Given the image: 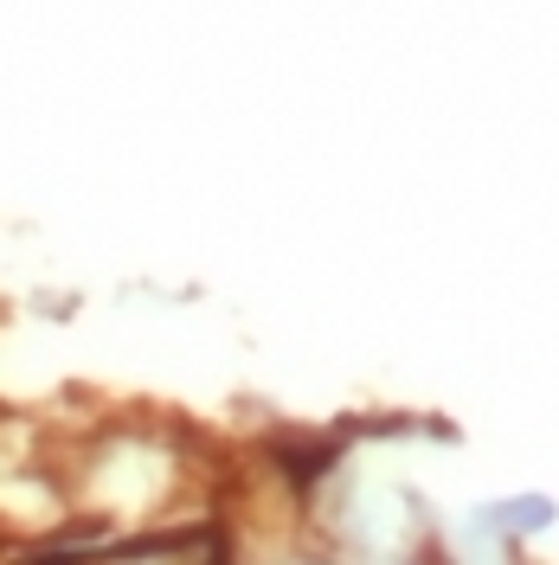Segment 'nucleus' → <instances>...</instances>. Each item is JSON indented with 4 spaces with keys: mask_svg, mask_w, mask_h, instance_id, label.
Listing matches in <instances>:
<instances>
[{
    "mask_svg": "<svg viewBox=\"0 0 559 565\" xmlns=\"http://www.w3.org/2000/svg\"><path fill=\"white\" fill-rule=\"evenodd\" d=\"M335 457H341L335 437H271V462L289 476V489L296 494L309 489V482H321V476L335 469Z\"/></svg>",
    "mask_w": 559,
    "mask_h": 565,
    "instance_id": "nucleus-1",
    "label": "nucleus"
},
{
    "mask_svg": "<svg viewBox=\"0 0 559 565\" xmlns=\"http://www.w3.org/2000/svg\"><path fill=\"white\" fill-rule=\"evenodd\" d=\"M207 565H232V533H225V527L207 533Z\"/></svg>",
    "mask_w": 559,
    "mask_h": 565,
    "instance_id": "nucleus-2",
    "label": "nucleus"
}]
</instances>
